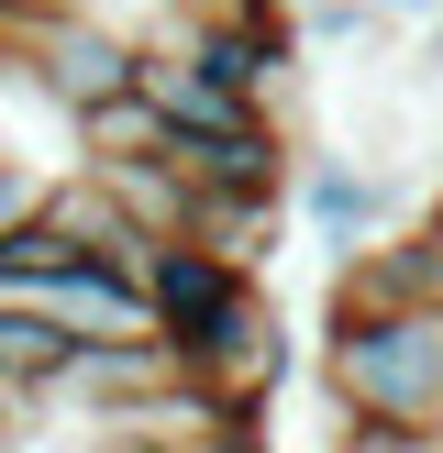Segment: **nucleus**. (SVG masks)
<instances>
[{
	"label": "nucleus",
	"instance_id": "nucleus-1",
	"mask_svg": "<svg viewBox=\"0 0 443 453\" xmlns=\"http://www.w3.org/2000/svg\"><path fill=\"white\" fill-rule=\"evenodd\" d=\"M322 388H332L344 420H410V432H443V299L332 310V332H322Z\"/></svg>",
	"mask_w": 443,
	"mask_h": 453
},
{
	"label": "nucleus",
	"instance_id": "nucleus-2",
	"mask_svg": "<svg viewBox=\"0 0 443 453\" xmlns=\"http://www.w3.org/2000/svg\"><path fill=\"white\" fill-rule=\"evenodd\" d=\"M12 56L34 66V88L66 100V111H100V100H133V88H144V44L111 34V22H89V12H56L44 34H22Z\"/></svg>",
	"mask_w": 443,
	"mask_h": 453
},
{
	"label": "nucleus",
	"instance_id": "nucleus-3",
	"mask_svg": "<svg viewBox=\"0 0 443 453\" xmlns=\"http://www.w3.org/2000/svg\"><path fill=\"white\" fill-rule=\"evenodd\" d=\"M177 166H189V188H199V221L211 211H277L288 199V144H277V122H233V133H177Z\"/></svg>",
	"mask_w": 443,
	"mask_h": 453
},
{
	"label": "nucleus",
	"instance_id": "nucleus-4",
	"mask_svg": "<svg viewBox=\"0 0 443 453\" xmlns=\"http://www.w3.org/2000/svg\"><path fill=\"white\" fill-rule=\"evenodd\" d=\"M177 56H189L199 78H222L233 100L277 111V88L310 66V44H299V22H288V12H255V22H199V34H177Z\"/></svg>",
	"mask_w": 443,
	"mask_h": 453
},
{
	"label": "nucleus",
	"instance_id": "nucleus-5",
	"mask_svg": "<svg viewBox=\"0 0 443 453\" xmlns=\"http://www.w3.org/2000/svg\"><path fill=\"white\" fill-rule=\"evenodd\" d=\"M144 288H155V321L167 332H199V321H222V310L255 288V265L222 255V243H199V233H167L144 255Z\"/></svg>",
	"mask_w": 443,
	"mask_h": 453
},
{
	"label": "nucleus",
	"instance_id": "nucleus-6",
	"mask_svg": "<svg viewBox=\"0 0 443 453\" xmlns=\"http://www.w3.org/2000/svg\"><path fill=\"white\" fill-rule=\"evenodd\" d=\"M177 354H189V376H211V388H277V299L266 288H244L222 321H199V332H167Z\"/></svg>",
	"mask_w": 443,
	"mask_h": 453
},
{
	"label": "nucleus",
	"instance_id": "nucleus-7",
	"mask_svg": "<svg viewBox=\"0 0 443 453\" xmlns=\"http://www.w3.org/2000/svg\"><path fill=\"white\" fill-rule=\"evenodd\" d=\"M410 299H443L432 221H410V233H366L344 265H332V310H410Z\"/></svg>",
	"mask_w": 443,
	"mask_h": 453
},
{
	"label": "nucleus",
	"instance_id": "nucleus-8",
	"mask_svg": "<svg viewBox=\"0 0 443 453\" xmlns=\"http://www.w3.org/2000/svg\"><path fill=\"white\" fill-rule=\"evenodd\" d=\"M78 354H89V332H66L56 310H22V299H0V398H44V388H66L78 376Z\"/></svg>",
	"mask_w": 443,
	"mask_h": 453
},
{
	"label": "nucleus",
	"instance_id": "nucleus-9",
	"mask_svg": "<svg viewBox=\"0 0 443 453\" xmlns=\"http://www.w3.org/2000/svg\"><path fill=\"white\" fill-rule=\"evenodd\" d=\"M310 233L354 255V243L377 233V177L366 166H310Z\"/></svg>",
	"mask_w": 443,
	"mask_h": 453
},
{
	"label": "nucleus",
	"instance_id": "nucleus-10",
	"mask_svg": "<svg viewBox=\"0 0 443 453\" xmlns=\"http://www.w3.org/2000/svg\"><path fill=\"white\" fill-rule=\"evenodd\" d=\"M78 144L89 155H167V111L133 88V100H100V111H78Z\"/></svg>",
	"mask_w": 443,
	"mask_h": 453
},
{
	"label": "nucleus",
	"instance_id": "nucleus-11",
	"mask_svg": "<svg viewBox=\"0 0 443 453\" xmlns=\"http://www.w3.org/2000/svg\"><path fill=\"white\" fill-rule=\"evenodd\" d=\"M44 199H56V177H34V166H22V155H0V243H12L22 221L44 211Z\"/></svg>",
	"mask_w": 443,
	"mask_h": 453
},
{
	"label": "nucleus",
	"instance_id": "nucleus-12",
	"mask_svg": "<svg viewBox=\"0 0 443 453\" xmlns=\"http://www.w3.org/2000/svg\"><path fill=\"white\" fill-rule=\"evenodd\" d=\"M332 453H443V432H410V420H344Z\"/></svg>",
	"mask_w": 443,
	"mask_h": 453
},
{
	"label": "nucleus",
	"instance_id": "nucleus-13",
	"mask_svg": "<svg viewBox=\"0 0 443 453\" xmlns=\"http://www.w3.org/2000/svg\"><path fill=\"white\" fill-rule=\"evenodd\" d=\"M421 66H443V22H432V44H421Z\"/></svg>",
	"mask_w": 443,
	"mask_h": 453
},
{
	"label": "nucleus",
	"instance_id": "nucleus-14",
	"mask_svg": "<svg viewBox=\"0 0 443 453\" xmlns=\"http://www.w3.org/2000/svg\"><path fill=\"white\" fill-rule=\"evenodd\" d=\"M421 221H432V233H443V188H432V211H421Z\"/></svg>",
	"mask_w": 443,
	"mask_h": 453
},
{
	"label": "nucleus",
	"instance_id": "nucleus-15",
	"mask_svg": "<svg viewBox=\"0 0 443 453\" xmlns=\"http://www.w3.org/2000/svg\"><path fill=\"white\" fill-rule=\"evenodd\" d=\"M388 12H432V0H388Z\"/></svg>",
	"mask_w": 443,
	"mask_h": 453
},
{
	"label": "nucleus",
	"instance_id": "nucleus-16",
	"mask_svg": "<svg viewBox=\"0 0 443 453\" xmlns=\"http://www.w3.org/2000/svg\"><path fill=\"white\" fill-rule=\"evenodd\" d=\"M0 432H12V398H0Z\"/></svg>",
	"mask_w": 443,
	"mask_h": 453
},
{
	"label": "nucleus",
	"instance_id": "nucleus-17",
	"mask_svg": "<svg viewBox=\"0 0 443 453\" xmlns=\"http://www.w3.org/2000/svg\"><path fill=\"white\" fill-rule=\"evenodd\" d=\"M432 265H443V233H432Z\"/></svg>",
	"mask_w": 443,
	"mask_h": 453
}]
</instances>
